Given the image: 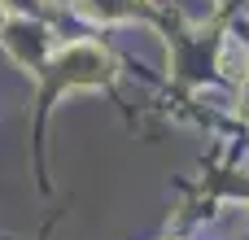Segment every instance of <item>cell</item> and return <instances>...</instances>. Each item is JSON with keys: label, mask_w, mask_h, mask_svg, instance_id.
<instances>
[{"label": "cell", "mask_w": 249, "mask_h": 240, "mask_svg": "<svg viewBox=\"0 0 249 240\" xmlns=\"http://www.w3.org/2000/svg\"><path fill=\"white\" fill-rule=\"evenodd\" d=\"M79 9L96 22H123L140 13V0H79Z\"/></svg>", "instance_id": "6da1fadb"}, {"label": "cell", "mask_w": 249, "mask_h": 240, "mask_svg": "<svg viewBox=\"0 0 249 240\" xmlns=\"http://www.w3.org/2000/svg\"><path fill=\"white\" fill-rule=\"evenodd\" d=\"M0 4H4L9 13H26V17H31V13H44V0H0Z\"/></svg>", "instance_id": "7a4b0ae2"}, {"label": "cell", "mask_w": 249, "mask_h": 240, "mask_svg": "<svg viewBox=\"0 0 249 240\" xmlns=\"http://www.w3.org/2000/svg\"><path fill=\"white\" fill-rule=\"evenodd\" d=\"M4 13H9V9H4V4H0V26H4Z\"/></svg>", "instance_id": "3957f363"}]
</instances>
